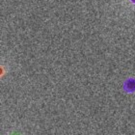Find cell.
Masks as SVG:
<instances>
[{
	"label": "cell",
	"instance_id": "cell-2",
	"mask_svg": "<svg viewBox=\"0 0 135 135\" xmlns=\"http://www.w3.org/2000/svg\"><path fill=\"white\" fill-rule=\"evenodd\" d=\"M131 1H132L133 3H135V0H131Z\"/></svg>",
	"mask_w": 135,
	"mask_h": 135
},
{
	"label": "cell",
	"instance_id": "cell-3",
	"mask_svg": "<svg viewBox=\"0 0 135 135\" xmlns=\"http://www.w3.org/2000/svg\"><path fill=\"white\" fill-rule=\"evenodd\" d=\"M13 135H17V134H13Z\"/></svg>",
	"mask_w": 135,
	"mask_h": 135
},
{
	"label": "cell",
	"instance_id": "cell-1",
	"mask_svg": "<svg viewBox=\"0 0 135 135\" xmlns=\"http://www.w3.org/2000/svg\"><path fill=\"white\" fill-rule=\"evenodd\" d=\"M124 90L127 91V92H129V93L134 92L135 91V79H133V78L127 79V81L124 82Z\"/></svg>",
	"mask_w": 135,
	"mask_h": 135
}]
</instances>
